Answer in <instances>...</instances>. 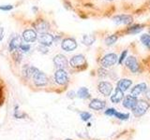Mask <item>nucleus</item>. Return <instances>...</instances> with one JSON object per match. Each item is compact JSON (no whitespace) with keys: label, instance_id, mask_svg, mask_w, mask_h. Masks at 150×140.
I'll return each mask as SVG.
<instances>
[{"label":"nucleus","instance_id":"f257e3e1","mask_svg":"<svg viewBox=\"0 0 150 140\" xmlns=\"http://www.w3.org/2000/svg\"><path fill=\"white\" fill-rule=\"evenodd\" d=\"M32 78H33V82L38 87L45 86L48 83V77L46 76V74L42 71H40L38 68H35V71L32 75Z\"/></svg>","mask_w":150,"mask_h":140},{"label":"nucleus","instance_id":"f03ea898","mask_svg":"<svg viewBox=\"0 0 150 140\" xmlns=\"http://www.w3.org/2000/svg\"><path fill=\"white\" fill-rule=\"evenodd\" d=\"M149 108V104L144 100H140L137 102L136 106L133 107L132 112L134 116L136 117H141L145 114V112L147 111V109Z\"/></svg>","mask_w":150,"mask_h":140},{"label":"nucleus","instance_id":"7ed1b4c3","mask_svg":"<svg viewBox=\"0 0 150 140\" xmlns=\"http://www.w3.org/2000/svg\"><path fill=\"white\" fill-rule=\"evenodd\" d=\"M117 60H118V57L115 53H108L101 59L100 64L104 68L111 67L112 65H114L117 62Z\"/></svg>","mask_w":150,"mask_h":140},{"label":"nucleus","instance_id":"20e7f679","mask_svg":"<svg viewBox=\"0 0 150 140\" xmlns=\"http://www.w3.org/2000/svg\"><path fill=\"white\" fill-rule=\"evenodd\" d=\"M54 79L59 85H66L69 82V75L65 69H57L54 73Z\"/></svg>","mask_w":150,"mask_h":140},{"label":"nucleus","instance_id":"39448f33","mask_svg":"<svg viewBox=\"0 0 150 140\" xmlns=\"http://www.w3.org/2000/svg\"><path fill=\"white\" fill-rule=\"evenodd\" d=\"M38 40H39L40 45H43L46 47H49L54 43V36L49 33H41L38 36Z\"/></svg>","mask_w":150,"mask_h":140},{"label":"nucleus","instance_id":"423d86ee","mask_svg":"<svg viewBox=\"0 0 150 140\" xmlns=\"http://www.w3.org/2000/svg\"><path fill=\"white\" fill-rule=\"evenodd\" d=\"M54 66L57 69H65L68 67L69 61L65 55L57 54V55H55L54 58Z\"/></svg>","mask_w":150,"mask_h":140},{"label":"nucleus","instance_id":"0eeeda50","mask_svg":"<svg viewBox=\"0 0 150 140\" xmlns=\"http://www.w3.org/2000/svg\"><path fill=\"white\" fill-rule=\"evenodd\" d=\"M61 48L66 51H72L77 48V42L72 37H67L61 42Z\"/></svg>","mask_w":150,"mask_h":140},{"label":"nucleus","instance_id":"6e6552de","mask_svg":"<svg viewBox=\"0 0 150 140\" xmlns=\"http://www.w3.org/2000/svg\"><path fill=\"white\" fill-rule=\"evenodd\" d=\"M86 64V61L84 56L82 54H77V55H74L73 57L70 59L69 61V64L71 67L74 68H78V67H81L83 65H84Z\"/></svg>","mask_w":150,"mask_h":140},{"label":"nucleus","instance_id":"1a4fd4ad","mask_svg":"<svg viewBox=\"0 0 150 140\" xmlns=\"http://www.w3.org/2000/svg\"><path fill=\"white\" fill-rule=\"evenodd\" d=\"M112 21H114L117 24H129V23L132 22L133 18L132 16L128 15V14H120V15H116L112 18Z\"/></svg>","mask_w":150,"mask_h":140},{"label":"nucleus","instance_id":"9d476101","mask_svg":"<svg viewBox=\"0 0 150 140\" xmlns=\"http://www.w3.org/2000/svg\"><path fill=\"white\" fill-rule=\"evenodd\" d=\"M126 66L128 67L131 72L133 73H136L139 71V64L137 62V60H136L135 57H133V56H129V57H128L126 59Z\"/></svg>","mask_w":150,"mask_h":140},{"label":"nucleus","instance_id":"9b49d317","mask_svg":"<svg viewBox=\"0 0 150 140\" xmlns=\"http://www.w3.org/2000/svg\"><path fill=\"white\" fill-rule=\"evenodd\" d=\"M22 38L26 42H34L38 39L37 32L33 29L25 30L22 34Z\"/></svg>","mask_w":150,"mask_h":140},{"label":"nucleus","instance_id":"f8f14e48","mask_svg":"<svg viewBox=\"0 0 150 140\" xmlns=\"http://www.w3.org/2000/svg\"><path fill=\"white\" fill-rule=\"evenodd\" d=\"M98 91L100 92V93H102L103 95L105 96H109L111 94V92L112 91V86L110 82L107 81H101L98 83Z\"/></svg>","mask_w":150,"mask_h":140},{"label":"nucleus","instance_id":"ddd939ff","mask_svg":"<svg viewBox=\"0 0 150 140\" xmlns=\"http://www.w3.org/2000/svg\"><path fill=\"white\" fill-rule=\"evenodd\" d=\"M23 44V40L22 38L19 36H14L9 41V45H8V48L9 50H18L20 49L21 45Z\"/></svg>","mask_w":150,"mask_h":140},{"label":"nucleus","instance_id":"4468645a","mask_svg":"<svg viewBox=\"0 0 150 140\" xmlns=\"http://www.w3.org/2000/svg\"><path fill=\"white\" fill-rule=\"evenodd\" d=\"M137 102H138L137 98H135L131 95H127L123 100V106L126 107V108L133 109V107L136 106Z\"/></svg>","mask_w":150,"mask_h":140},{"label":"nucleus","instance_id":"2eb2a0df","mask_svg":"<svg viewBox=\"0 0 150 140\" xmlns=\"http://www.w3.org/2000/svg\"><path fill=\"white\" fill-rule=\"evenodd\" d=\"M146 84L145 83H140L138 84V85H136L132 90H131V96H133L135 98H137L139 95L142 94L143 92H145V90H146Z\"/></svg>","mask_w":150,"mask_h":140},{"label":"nucleus","instance_id":"dca6fc26","mask_svg":"<svg viewBox=\"0 0 150 140\" xmlns=\"http://www.w3.org/2000/svg\"><path fill=\"white\" fill-rule=\"evenodd\" d=\"M105 102L100 99H93L89 104V107L94 110H102L105 107Z\"/></svg>","mask_w":150,"mask_h":140},{"label":"nucleus","instance_id":"f3484780","mask_svg":"<svg viewBox=\"0 0 150 140\" xmlns=\"http://www.w3.org/2000/svg\"><path fill=\"white\" fill-rule=\"evenodd\" d=\"M35 29L36 31L40 32V34H41V33H47V31L49 30V24L45 21H38L35 24Z\"/></svg>","mask_w":150,"mask_h":140},{"label":"nucleus","instance_id":"a211bd4d","mask_svg":"<svg viewBox=\"0 0 150 140\" xmlns=\"http://www.w3.org/2000/svg\"><path fill=\"white\" fill-rule=\"evenodd\" d=\"M131 84H132V81H131L130 79H129V78H122V79H120V80L118 81V83H117V88L120 89V90L124 92L125 91H127L131 86Z\"/></svg>","mask_w":150,"mask_h":140},{"label":"nucleus","instance_id":"6ab92c4d","mask_svg":"<svg viewBox=\"0 0 150 140\" xmlns=\"http://www.w3.org/2000/svg\"><path fill=\"white\" fill-rule=\"evenodd\" d=\"M123 98H124V92H122L120 89L116 88L115 91V93L111 97V101L112 103H115V104H117V103H119Z\"/></svg>","mask_w":150,"mask_h":140},{"label":"nucleus","instance_id":"aec40b11","mask_svg":"<svg viewBox=\"0 0 150 140\" xmlns=\"http://www.w3.org/2000/svg\"><path fill=\"white\" fill-rule=\"evenodd\" d=\"M143 27L144 25L142 24H133L128 28V31L127 32H128L129 34H138V33H140L144 29Z\"/></svg>","mask_w":150,"mask_h":140},{"label":"nucleus","instance_id":"412c9836","mask_svg":"<svg viewBox=\"0 0 150 140\" xmlns=\"http://www.w3.org/2000/svg\"><path fill=\"white\" fill-rule=\"evenodd\" d=\"M95 40H96L95 36H92V35H84V36H83V39H82L83 43L84 45H86V46H90V45H92V44L94 43V42H95Z\"/></svg>","mask_w":150,"mask_h":140},{"label":"nucleus","instance_id":"4be33fe9","mask_svg":"<svg viewBox=\"0 0 150 140\" xmlns=\"http://www.w3.org/2000/svg\"><path fill=\"white\" fill-rule=\"evenodd\" d=\"M77 96L80 98H83V99H86V98L89 97V92L87 90V88L82 87L80 88L78 92H77Z\"/></svg>","mask_w":150,"mask_h":140},{"label":"nucleus","instance_id":"5701e85b","mask_svg":"<svg viewBox=\"0 0 150 140\" xmlns=\"http://www.w3.org/2000/svg\"><path fill=\"white\" fill-rule=\"evenodd\" d=\"M141 41L142 43L150 50V35L148 34H144L141 36Z\"/></svg>","mask_w":150,"mask_h":140},{"label":"nucleus","instance_id":"b1692460","mask_svg":"<svg viewBox=\"0 0 150 140\" xmlns=\"http://www.w3.org/2000/svg\"><path fill=\"white\" fill-rule=\"evenodd\" d=\"M117 38H118V36H117L116 35H111V36H107L106 38H105V43L108 46L112 45V44H115V42L117 41Z\"/></svg>","mask_w":150,"mask_h":140},{"label":"nucleus","instance_id":"393cba45","mask_svg":"<svg viewBox=\"0 0 150 140\" xmlns=\"http://www.w3.org/2000/svg\"><path fill=\"white\" fill-rule=\"evenodd\" d=\"M115 117H116L117 119L122 120H128L129 118V114H125V113H120V112H115Z\"/></svg>","mask_w":150,"mask_h":140},{"label":"nucleus","instance_id":"a878e982","mask_svg":"<svg viewBox=\"0 0 150 140\" xmlns=\"http://www.w3.org/2000/svg\"><path fill=\"white\" fill-rule=\"evenodd\" d=\"M80 116H81V118L83 120L86 121L88 120L89 119L91 118V114L88 113V112H81V114H80Z\"/></svg>","mask_w":150,"mask_h":140},{"label":"nucleus","instance_id":"bb28decb","mask_svg":"<svg viewBox=\"0 0 150 140\" xmlns=\"http://www.w3.org/2000/svg\"><path fill=\"white\" fill-rule=\"evenodd\" d=\"M19 50H21L23 52H27L28 50H30V45H28V44H25V43H23L20 47V49Z\"/></svg>","mask_w":150,"mask_h":140},{"label":"nucleus","instance_id":"cd10ccee","mask_svg":"<svg viewBox=\"0 0 150 140\" xmlns=\"http://www.w3.org/2000/svg\"><path fill=\"white\" fill-rule=\"evenodd\" d=\"M127 53H128V50H124L123 52L121 53V55H120V58H119V60H118V63H119V64H121L122 63H123V61L125 60L126 56H127Z\"/></svg>","mask_w":150,"mask_h":140},{"label":"nucleus","instance_id":"c85d7f7f","mask_svg":"<svg viewBox=\"0 0 150 140\" xmlns=\"http://www.w3.org/2000/svg\"><path fill=\"white\" fill-rule=\"evenodd\" d=\"M116 112V110L115 108H108L106 111H105V114L108 115V116H115V113Z\"/></svg>","mask_w":150,"mask_h":140},{"label":"nucleus","instance_id":"c756f323","mask_svg":"<svg viewBox=\"0 0 150 140\" xmlns=\"http://www.w3.org/2000/svg\"><path fill=\"white\" fill-rule=\"evenodd\" d=\"M13 7L11 6V5H4V6H0V9L2 10H11Z\"/></svg>","mask_w":150,"mask_h":140},{"label":"nucleus","instance_id":"7c9ffc66","mask_svg":"<svg viewBox=\"0 0 150 140\" xmlns=\"http://www.w3.org/2000/svg\"><path fill=\"white\" fill-rule=\"evenodd\" d=\"M144 96L147 100H150V88H146V90L144 92Z\"/></svg>","mask_w":150,"mask_h":140},{"label":"nucleus","instance_id":"2f4dec72","mask_svg":"<svg viewBox=\"0 0 150 140\" xmlns=\"http://www.w3.org/2000/svg\"><path fill=\"white\" fill-rule=\"evenodd\" d=\"M98 75H100V76H103V77L106 76V70L100 68V70H98Z\"/></svg>","mask_w":150,"mask_h":140},{"label":"nucleus","instance_id":"473e14b6","mask_svg":"<svg viewBox=\"0 0 150 140\" xmlns=\"http://www.w3.org/2000/svg\"><path fill=\"white\" fill-rule=\"evenodd\" d=\"M3 38V29H0V40Z\"/></svg>","mask_w":150,"mask_h":140},{"label":"nucleus","instance_id":"72a5a7b5","mask_svg":"<svg viewBox=\"0 0 150 140\" xmlns=\"http://www.w3.org/2000/svg\"><path fill=\"white\" fill-rule=\"evenodd\" d=\"M108 1H112V0H108Z\"/></svg>","mask_w":150,"mask_h":140},{"label":"nucleus","instance_id":"f704fd0d","mask_svg":"<svg viewBox=\"0 0 150 140\" xmlns=\"http://www.w3.org/2000/svg\"><path fill=\"white\" fill-rule=\"evenodd\" d=\"M67 140H70V139H67Z\"/></svg>","mask_w":150,"mask_h":140}]
</instances>
